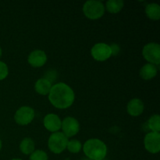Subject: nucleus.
Instances as JSON below:
<instances>
[{"mask_svg":"<svg viewBox=\"0 0 160 160\" xmlns=\"http://www.w3.org/2000/svg\"><path fill=\"white\" fill-rule=\"evenodd\" d=\"M124 2L122 0H109L106 2V7L110 13H118L123 7Z\"/></svg>","mask_w":160,"mask_h":160,"instance_id":"17","label":"nucleus"},{"mask_svg":"<svg viewBox=\"0 0 160 160\" xmlns=\"http://www.w3.org/2000/svg\"><path fill=\"white\" fill-rule=\"evenodd\" d=\"M147 17L152 20H159L160 18V7L156 3H150L145 7Z\"/></svg>","mask_w":160,"mask_h":160,"instance_id":"15","label":"nucleus"},{"mask_svg":"<svg viewBox=\"0 0 160 160\" xmlns=\"http://www.w3.org/2000/svg\"><path fill=\"white\" fill-rule=\"evenodd\" d=\"M2 54V48H1V47H0V58H1Z\"/></svg>","mask_w":160,"mask_h":160,"instance_id":"23","label":"nucleus"},{"mask_svg":"<svg viewBox=\"0 0 160 160\" xmlns=\"http://www.w3.org/2000/svg\"><path fill=\"white\" fill-rule=\"evenodd\" d=\"M68 138L62 132L52 133L48 141V148L55 154H60L67 148Z\"/></svg>","mask_w":160,"mask_h":160,"instance_id":"4","label":"nucleus"},{"mask_svg":"<svg viewBox=\"0 0 160 160\" xmlns=\"http://www.w3.org/2000/svg\"><path fill=\"white\" fill-rule=\"evenodd\" d=\"M34 88L39 95H46L51 90L52 83L45 78H40L36 81Z\"/></svg>","mask_w":160,"mask_h":160,"instance_id":"13","label":"nucleus"},{"mask_svg":"<svg viewBox=\"0 0 160 160\" xmlns=\"http://www.w3.org/2000/svg\"><path fill=\"white\" fill-rule=\"evenodd\" d=\"M9 70L7 65L5 62L0 61V81H2L7 77Z\"/></svg>","mask_w":160,"mask_h":160,"instance_id":"21","label":"nucleus"},{"mask_svg":"<svg viewBox=\"0 0 160 160\" xmlns=\"http://www.w3.org/2000/svg\"><path fill=\"white\" fill-rule=\"evenodd\" d=\"M44 126L50 132H57L61 128L62 121L57 115L53 113H49L46 115L43 120Z\"/></svg>","mask_w":160,"mask_h":160,"instance_id":"10","label":"nucleus"},{"mask_svg":"<svg viewBox=\"0 0 160 160\" xmlns=\"http://www.w3.org/2000/svg\"><path fill=\"white\" fill-rule=\"evenodd\" d=\"M75 95L73 89L64 83H58L52 86L48 93V99L57 109H67L74 102Z\"/></svg>","mask_w":160,"mask_h":160,"instance_id":"1","label":"nucleus"},{"mask_svg":"<svg viewBox=\"0 0 160 160\" xmlns=\"http://www.w3.org/2000/svg\"><path fill=\"white\" fill-rule=\"evenodd\" d=\"M34 148H35V145H34V141L30 138H25L20 142V149L23 154H31L34 151Z\"/></svg>","mask_w":160,"mask_h":160,"instance_id":"16","label":"nucleus"},{"mask_svg":"<svg viewBox=\"0 0 160 160\" xmlns=\"http://www.w3.org/2000/svg\"><path fill=\"white\" fill-rule=\"evenodd\" d=\"M30 160H48V155L42 150H35L30 156Z\"/></svg>","mask_w":160,"mask_h":160,"instance_id":"20","label":"nucleus"},{"mask_svg":"<svg viewBox=\"0 0 160 160\" xmlns=\"http://www.w3.org/2000/svg\"><path fill=\"white\" fill-rule=\"evenodd\" d=\"M83 151L88 159L103 160L107 154V147L106 144L99 139H89L84 143Z\"/></svg>","mask_w":160,"mask_h":160,"instance_id":"2","label":"nucleus"},{"mask_svg":"<svg viewBox=\"0 0 160 160\" xmlns=\"http://www.w3.org/2000/svg\"><path fill=\"white\" fill-rule=\"evenodd\" d=\"M103 160H106V159H103Z\"/></svg>","mask_w":160,"mask_h":160,"instance_id":"27","label":"nucleus"},{"mask_svg":"<svg viewBox=\"0 0 160 160\" xmlns=\"http://www.w3.org/2000/svg\"><path fill=\"white\" fill-rule=\"evenodd\" d=\"M142 55L148 62L153 65H159L160 62V45L151 42L145 45L142 50Z\"/></svg>","mask_w":160,"mask_h":160,"instance_id":"5","label":"nucleus"},{"mask_svg":"<svg viewBox=\"0 0 160 160\" xmlns=\"http://www.w3.org/2000/svg\"><path fill=\"white\" fill-rule=\"evenodd\" d=\"M83 12L90 20H98L105 13V6L101 1L90 0L87 1L83 6Z\"/></svg>","mask_w":160,"mask_h":160,"instance_id":"3","label":"nucleus"},{"mask_svg":"<svg viewBox=\"0 0 160 160\" xmlns=\"http://www.w3.org/2000/svg\"><path fill=\"white\" fill-rule=\"evenodd\" d=\"M1 148H2V142L1 140H0V150H1Z\"/></svg>","mask_w":160,"mask_h":160,"instance_id":"24","label":"nucleus"},{"mask_svg":"<svg viewBox=\"0 0 160 160\" xmlns=\"http://www.w3.org/2000/svg\"><path fill=\"white\" fill-rule=\"evenodd\" d=\"M92 56L97 61H106L112 56V51L109 45L105 43L95 44L92 48Z\"/></svg>","mask_w":160,"mask_h":160,"instance_id":"7","label":"nucleus"},{"mask_svg":"<svg viewBox=\"0 0 160 160\" xmlns=\"http://www.w3.org/2000/svg\"><path fill=\"white\" fill-rule=\"evenodd\" d=\"M83 160H91V159H83Z\"/></svg>","mask_w":160,"mask_h":160,"instance_id":"26","label":"nucleus"},{"mask_svg":"<svg viewBox=\"0 0 160 160\" xmlns=\"http://www.w3.org/2000/svg\"><path fill=\"white\" fill-rule=\"evenodd\" d=\"M28 61L30 65L33 67H41L46 62L47 56L42 50H34L29 55Z\"/></svg>","mask_w":160,"mask_h":160,"instance_id":"11","label":"nucleus"},{"mask_svg":"<svg viewBox=\"0 0 160 160\" xmlns=\"http://www.w3.org/2000/svg\"><path fill=\"white\" fill-rule=\"evenodd\" d=\"M34 110L29 106H22L16 112L14 120L19 125H28L34 120Z\"/></svg>","mask_w":160,"mask_h":160,"instance_id":"6","label":"nucleus"},{"mask_svg":"<svg viewBox=\"0 0 160 160\" xmlns=\"http://www.w3.org/2000/svg\"><path fill=\"white\" fill-rule=\"evenodd\" d=\"M61 128H62L63 134L67 138L73 137L76 135L80 131L79 122L75 118L71 117H67L62 120L61 123Z\"/></svg>","mask_w":160,"mask_h":160,"instance_id":"8","label":"nucleus"},{"mask_svg":"<svg viewBox=\"0 0 160 160\" xmlns=\"http://www.w3.org/2000/svg\"><path fill=\"white\" fill-rule=\"evenodd\" d=\"M128 112L132 117H138L144 111V103L139 98H133L128 102L127 106Z\"/></svg>","mask_w":160,"mask_h":160,"instance_id":"12","label":"nucleus"},{"mask_svg":"<svg viewBox=\"0 0 160 160\" xmlns=\"http://www.w3.org/2000/svg\"><path fill=\"white\" fill-rule=\"evenodd\" d=\"M67 148L68 151L71 153H78L81 150L82 145L81 142L78 140H71L68 141Z\"/></svg>","mask_w":160,"mask_h":160,"instance_id":"19","label":"nucleus"},{"mask_svg":"<svg viewBox=\"0 0 160 160\" xmlns=\"http://www.w3.org/2000/svg\"><path fill=\"white\" fill-rule=\"evenodd\" d=\"M157 71L158 70L156 66L151 63H147L141 69L140 76L142 79L148 81V80L152 79L156 76Z\"/></svg>","mask_w":160,"mask_h":160,"instance_id":"14","label":"nucleus"},{"mask_svg":"<svg viewBox=\"0 0 160 160\" xmlns=\"http://www.w3.org/2000/svg\"><path fill=\"white\" fill-rule=\"evenodd\" d=\"M110 48L111 51H112V55H113V56H116V55H117L120 52V46L118 45H117V44H112V45H111Z\"/></svg>","mask_w":160,"mask_h":160,"instance_id":"22","label":"nucleus"},{"mask_svg":"<svg viewBox=\"0 0 160 160\" xmlns=\"http://www.w3.org/2000/svg\"><path fill=\"white\" fill-rule=\"evenodd\" d=\"M10 160H23V159H10Z\"/></svg>","mask_w":160,"mask_h":160,"instance_id":"25","label":"nucleus"},{"mask_svg":"<svg viewBox=\"0 0 160 160\" xmlns=\"http://www.w3.org/2000/svg\"><path fill=\"white\" fill-rule=\"evenodd\" d=\"M148 128L152 132L159 133L160 131V117L159 115H153L150 117L148 121Z\"/></svg>","mask_w":160,"mask_h":160,"instance_id":"18","label":"nucleus"},{"mask_svg":"<svg viewBox=\"0 0 160 160\" xmlns=\"http://www.w3.org/2000/svg\"><path fill=\"white\" fill-rule=\"evenodd\" d=\"M144 143H145V148L147 151L152 154L158 153L160 151L159 133H148L145 137Z\"/></svg>","mask_w":160,"mask_h":160,"instance_id":"9","label":"nucleus"}]
</instances>
